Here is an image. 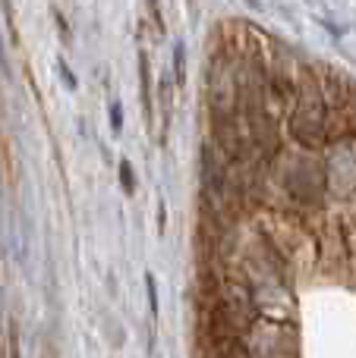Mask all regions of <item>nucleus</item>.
<instances>
[{
	"mask_svg": "<svg viewBox=\"0 0 356 358\" xmlns=\"http://www.w3.org/2000/svg\"><path fill=\"white\" fill-rule=\"evenodd\" d=\"M186 50H183V44H174V76H177V82L183 85V79H186Z\"/></svg>",
	"mask_w": 356,
	"mask_h": 358,
	"instance_id": "obj_1",
	"label": "nucleus"
},
{
	"mask_svg": "<svg viewBox=\"0 0 356 358\" xmlns=\"http://www.w3.org/2000/svg\"><path fill=\"white\" fill-rule=\"evenodd\" d=\"M120 185H123L126 195H132V192H136V179H132L130 161H120Z\"/></svg>",
	"mask_w": 356,
	"mask_h": 358,
	"instance_id": "obj_2",
	"label": "nucleus"
},
{
	"mask_svg": "<svg viewBox=\"0 0 356 358\" xmlns=\"http://www.w3.org/2000/svg\"><path fill=\"white\" fill-rule=\"evenodd\" d=\"M145 289H149V308H151V317H158V283L151 273H145Z\"/></svg>",
	"mask_w": 356,
	"mask_h": 358,
	"instance_id": "obj_3",
	"label": "nucleus"
},
{
	"mask_svg": "<svg viewBox=\"0 0 356 358\" xmlns=\"http://www.w3.org/2000/svg\"><path fill=\"white\" fill-rule=\"evenodd\" d=\"M57 73H60L63 85H67V88H69V92H76V85H79V82H76V76H73V73H69L67 60H57Z\"/></svg>",
	"mask_w": 356,
	"mask_h": 358,
	"instance_id": "obj_4",
	"label": "nucleus"
},
{
	"mask_svg": "<svg viewBox=\"0 0 356 358\" xmlns=\"http://www.w3.org/2000/svg\"><path fill=\"white\" fill-rule=\"evenodd\" d=\"M107 113H111V129H114V132L123 129V107H120L117 101H114V104L107 107Z\"/></svg>",
	"mask_w": 356,
	"mask_h": 358,
	"instance_id": "obj_5",
	"label": "nucleus"
},
{
	"mask_svg": "<svg viewBox=\"0 0 356 358\" xmlns=\"http://www.w3.org/2000/svg\"><path fill=\"white\" fill-rule=\"evenodd\" d=\"M0 66H4V44H0Z\"/></svg>",
	"mask_w": 356,
	"mask_h": 358,
	"instance_id": "obj_6",
	"label": "nucleus"
}]
</instances>
